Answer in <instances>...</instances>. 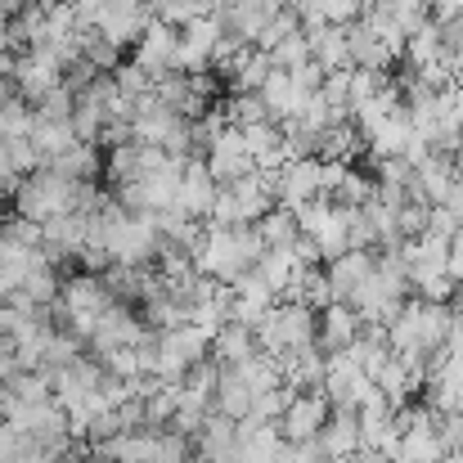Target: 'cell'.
<instances>
[{
    "label": "cell",
    "instance_id": "6da1fadb",
    "mask_svg": "<svg viewBox=\"0 0 463 463\" xmlns=\"http://www.w3.org/2000/svg\"><path fill=\"white\" fill-rule=\"evenodd\" d=\"M86 184H90V180H63V175H54L50 166H36V171H27V175L14 184V216H27V221H36V225H45V221H54V216H68V212H77Z\"/></svg>",
    "mask_w": 463,
    "mask_h": 463
},
{
    "label": "cell",
    "instance_id": "7a4b0ae2",
    "mask_svg": "<svg viewBox=\"0 0 463 463\" xmlns=\"http://www.w3.org/2000/svg\"><path fill=\"white\" fill-rule=\"evenodd\" d=\"M203 162H207V171L216 175V184H230V180H239V175H248V171L257 166L252 154H248V145H243V131H239V127H221V131L207 140Z\"/></svg>",
    "mask_w": 463,
    "mask_h": 463
},
{
    "label": "cell",
    "instance_id": "3957f363",
    "mask_svg": "<svg viewBox=\"0 0 463 463\" xmlns=\"http://www.w3.org/2000/svg\"><path fill=\"white\" fill-rule=\"evenodd\" d=\"M328 410H333V401L324 396V387H307V392H298L288 401V410L275 419V428H279L284 441H307V437H315L324 428Z\"/></svg>",
    "mask_w": 463,
    "mask_h": 463
},
{
    "label": "cell",
    "instance_id": "277c9868",
    "mask_svg": "<svg viewBox=\"0 0 463 463\" xmlns=\"http://www.w3.org/2000/svg\"><path fill=\"white\" fill-rule=\"evenodd\" d=\"M216 175L207 171V162L203 157H184V166H180V189H175V207L184 212V216H194V221H207L212 216V203H216Z\"/></svg>",
    "mask_w": 463,
    "mask_h": 463
},
{
    "label": "cell",
    "instance_id": "5b68a950",
    "mask_svg": "<svg viewBox=\"0 0 463 463\" xmlns=\"http://www.w3.org/2000/svg\"><path fill=\"white\" fill-rule=\"evenodd\" d=\"M319 194V157H288L275 171V203L279 207H302Z\"/></svg>",
    "mask_w": 463,
    "mask_h": 463
},
{
    "label": "cell",
    "instance_id": "8992f818",
    "mask_svg": "<svg viewBox=\"0 0 463 463\" xmlns=\"http://www.w3.org/2000/svg\"><path fill=\"white\" fill-rule=\"evenodd\" d=\"M324 275H328L333 302H351V293L373 275V248H346L342 257L324 261Z\"/></svg>",
    "mask_w": 463,
    "mask_h": 463
},
{
    "label": "cell",
    "instance_id": "52a82bcc",
    "mask_svg": "<svg viewBox=\"0 0 463 463\" xmlns=\"http://www.w3.org/2000/svg\"><path fill=\"white\" fill-rule=\"evenodd\" d=\"M175 45H180V27L154 18V23L145 27V36L136 41V63H140L149 77H162V72L175 68Z\"/></svg>",
    "mask_w": 463,
    "mask_h": 463
},
{
    "label": "cell",
    "instance_id": "ba28073f",
    "mask_svg": "<svg viewBox=\"0 0 463 463\" xmlns=\"http://www.w3.org/2000/svg\"><path fill=\"white\" fill-rule=\"evenodd\" d=\"M315 437H319V446H324L328 459L342 463L346 455L360 450V414H355L351 405H333L328 419H324V428H319Z\"/></svg>",
    "mask_w": 463,
    "mask_h": 463
},
{
    "label": "cell",
    "instance_id": "9c48e42d",
    "mask_svg": "<svg viewBox=\"0 0 463 463\" xmlns=\"http://www.w3.org/2000/svg\"><path fill=\"white\" fill-rule=\"evenodd\" d=\"M360 333V315L346 307V302H328L319 310V328H315V346L319 351H342L346 342H355Z\"/></svg>",
    "mask_w": 463,
    "mask_h": 463
},
{
    "label": "cell",
    "instance_id": "30bf717a",
    "mask_svg": "<svg viewBox=\"0 0 463 463\" xmlns=\"http://www.w3.org/2000/svg\"><path fill=\"white\" fill-rule=\"evenodd\" d=\"M342 32H346V54H351V63L355 68H387L396 54L369 32V23L364 18H351V23H342Z\"/></svg>",
    "mask_w": 463,
    "mask_h": 463
},
{
    "label": "cell",
    "instance_id": "8fae6325",
    "mask_svg": "<svg viewBox=\"0 0 463 463\" xmlns=\"http://www.w3.org/2000/svg\"><path fill=\"white\" fill-rule=\"evenodd\" d=\"M450 184H455V157L450 154H432L414 166V189L428 198V203H446L450 198Z\"/></svg>",
    "mask_w": 463,
    "mask_h": 463
},
{
    "label": "cell",
    "instance_id": "7c38bea8",
    "mask_svg": "<svg viewBox=\"0 0 463 463\" xmlns=\"http://www.w3.org/2000/svg\"><path fill=\"white\" fill-rule=\"evenodd\" d=\"M257 95L266 99V109H270V118H275V122L293 118V113L307 104V90H298V86H293L288 68H270V77L261 81V90H257Z\"/></svg>",
    "mask_w": 463,
    "mask_h": 463
},
{
    "label": "cell",
    "instance_id": "4fadbf2b",
    "mask_svg": "<svg viewBox=\"0 0 463 463\" xmlns=\"http://www.w3.org/2000/svg\"><path fill=\"white\" fill-rule=\"evenodd\" d=\"M54 175H63V180H95L99 175V166H104V154H99V145H90V140H77V145H68L63 154H54L45 162Z\"/></svg>",
    "mask_w": 463,
    "mask_h": 463
},
{
    "label": "cell",
    "instance_id": "5bb4252c",
    "mask_svg": "<svg viewBox=\"0 0 463 463\" xmlns=\"http://www.w3.org/2000/svg\"><path fill=\"white\" fill-rule=\"evenodd\" d=\"M212 355H216L221 364H239V360L257 355V333H252L248 324H239V319H225V324L212 333Z\"/></svg>",
    "mask_w": 463,
    "mask_h": 463
},
{
    "label": "cell",
    "instance_id": "9a60e30c",
    "mask_svg": "<svg viewBox=\"0 0 463 463\" xmlns=\"http://www.w3.org/2000/svg\"><path fill=\"white\" fill-rule=\"evenodd\" d=\"M212 410H221L230 419H243L252 410V392H248V383L239 378L234 364H221V378H216V392H212Z\"/></svg>",
    "mask_w": 463,
    "mask_h": 463
},
{
    "label": "cell",
    "instance_id": "2e32d148",
    "mask_svg": "<svg viewBox=\"0 0 463 463\" xmlns=\"http://www.w3.org/2000/svg\"><path fill=\"white\" fill-rule=\"evenodd\" d=\"M252 225H257V234H261V243H266V248H288V243L302 234L298 212H293V207H279V203H275L266 216H257Z\"/></svg>",
    "mask_w": 463,
    "mask_h": 463
},
{
    "label": "cell",
    "instance_id": "e0dca14e",
    "mask_svg": "<svg viewBox=\"0 0 463 463\" xmlns=\"http://www.w3.org/2000/svg\"><path fill=\"white\" fill-rule=\"evenodd\" d=\"M27 140H32V149L41 154V166H45L54 154H63L68 145H77V131H72V122H36L32 118Z\"/></svg>",
    "mask_w": 463,
    "mask_h": 463
},
{
    "label": "cell",
    "instance_id": "ac0fdd59",
    "mask_svg": "<svg viewBox=\"0 0 463 463\" xmlns=\"http://www.w3.org/2000/svg\"><path fill=\"white\" fill-rule=\"evenodd\" d=\"M405 59H410V72H419V68H428V63L441 59V32H437V18H428L419 32L405 36Z\"/></svg>",
    "mask_w": 463,
    "mask_h": 463
},
{
    "label": "cell",
    "instance_id": "d6986e66",
    "mask_svg": "<svg viewBox=\"0 0 463 463\" xmlns=\"http://www.w3.org/2000/svg\"><path fill=\"white\" fill-rule=\"evenodd\" d=\"M257 275H261L275 293H284V288L293 284V275H298V257H293V248H266V252L257 257Z\"/></svg>",
    "mask_w": 463,
    "mask_h": 463
},
{
    "label": "cell",
    "instance_id": "ffe728a7",
    "mask_svg": "<svg viewBox=\"0 0 463 463\" xmlns=\"http://www.w3.org/2000/svg\"><path fill=\"white\" fill-rule=\"evenodd\" d=\"M113 81H118V90H122V99H127L131 109H136V104H140V99L154 90V77H149V72H145L136 59H131V63H118V68H113Z\"/></svg>",
    "mask_w": 463,
    "mask_h": 463
},
{
    "label": "cell",
    "instance_id": "44dd1931",
    "mask_svg": "<svg viewBox=\"0 0 463 463\" xmlns=\"http://www.w3.org/2000/svg\"><path fill=\"white\" fill-rule=\"evenodd\" d=\"M149 9H154L157 23L180 27V23H189L198 14H212V0H149Z\"/></svg>",
    "mask_w": 463,
    "mask_h": 463
},
{
    "label": "cell",
    "instance_id": "7402d4cb",
    "mask_svg": "<svg viewBox=\"0 0 463 463\" xmlns=\"http://www.w3.org/2000/svg\"><path fill=\"white\" fill-rule=\"evenodd\" d=\"M266 54H270V63H275V68H298L302 59H310V41L302 36V27H298V32H288L284 41H275Z\"/></svg>",
    "mask_w": 463,
    "mask_h": 463
},
{
    "label": "cell",
    "instance_id": "603a6c76",
    "mask_svg": "<svg viewBox=\"0 0 463 463\" xmlns=\"http://www.w3.org/2000/svg\"><path fill=\"white\" fill-rule=\"evenodd\" d=\"M270 68H275V63H270V54H266V50H252V54H248V63L234 72V90H261V81L270 77Z\"/></svg>",
    "mask_w": 463,
    "mask_h": 463
},
{
    "label": "cell",
    "instance_id": "cb8c5ba5",
    "mask_svg": "<svg viewBox=\"0 0 463 463\" xmlns=\"http://www.w3.org/2000/svg\"><path fill=\"white\" fill-rule=\"evenodd\" d=\"M428 212H432V203H428V198H410V203L396 212V230H401V239L423 234V230H428Z\"/></svg>",
    "mask_w": 463,
    "mask_h": 463
},
{
    "label": "cell",
    "instance_id": "d4e9b609",
    "mask_svg": "<svg viewBox=\"0 0 463 463\" xmlns=\"http://www.w3.org/2000/svg\"><path fill=\"white\" fill-rule=\"evenodd\" d=\"M288 77H293V86H298V90L315 95V90H319V81H324V68H319L315 59H302L298 68H288Z\"/></svg>",
    "mask_w": 463,
    "mask_h": 463
},
{
    "label": "cell",
    "instance_id": "484cf974",
    "mask_svg": "<svg viewBox=\"0 0 463 463\" xmlns=\"http://www.w3.org/2000/svg\"><path fill=\"white\" fill-rule=\"evenodd\" d=\"M288 248H293L298 266H324V252H319V243H315L310 234H298V239H293Z\"/></svg>",
    "mask_w": 463,
    "mask_h": 463
},
{
    "label": "cell",
    "instance_id": "4316f807",
    "mask_svg": "<svg viewBox=\"0 0 463 463\" xmlns=\"http://www.w3.org/2000/svg\"><path fill=\"white\" fill-rule=\"evenodd\" d=\"M0 50H14V36H9V14L0 9Z\"/></svg>",
    "mask_w": 463,
    "mask_h": 463
},
{
    "label": "cell",
    "instance_id": "83f0119b",
    "mask_svg": "<svg viewBox=\"0 0 463 463\" xmlns=\"http://www.w3.org/2000/svg\"><path fill=\"white\" fill-rule=\"evenodd\" d=\"M14 99V81L9 77H0V104H9Z\"/></svg>",
    "mask_w": 463,
    "mask_h": 463
},
{
    "label": "cell",
    "instance_id": "f1b7e54d",
    "mask_svg": "<svg viewBox=\"0 0 463 463\" xmlns=\"http://www.w3.org/2000/svg\"><path fill=\"white\" fill-rule=\"evenodd\" d=\"M266 9H284V5H293V0H261Z\"/></svg>",
    "mask_w": 463,
    "mask_h": 463
},
{
    "label": "cell",
    "instance_id": "f546056e",
    "mask_svg": "<svg viewBox=\"0 0 463 463\" xmlns=\"http://www.w3.org/2000/svg\"><path fill=\"white\" fill-rule=\"evenodd\" d=\"M0 396H5V383H0Z\"/></svg>",
    "mask_w": 463,
    "mask_h": 463
},
{
    "label": "cell",
    "instance_id": "4dcf8cb0",
    "mask_svg": "<svg viewBox=\"0 0 463 463\" xmlns=\"http://www.w3.org/2000/svg\"><path fill=\"white\" fill-rule=\"evenodd\" d=\"M364 5H369V0H364Z\"/></svg>",
    "mask_w": 463,
    "mask_h": 463
}]
</instances>
